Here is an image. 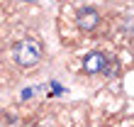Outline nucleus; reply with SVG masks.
<instances>
[{
    "label": "nucleus",
    "mask_w": 134,
    "mask_h": 127,
    "mask_svg": "<svg viewBox=\"0 0 134 127\" xmlns=\"http://www.w3.org/2000/svg\"><path fill=\"white\" fill-rule=\"evenodd\" d=\"M12 56L15 61L20 64V66H37L39 61L44 59V44L39 42V39H32V37H27V39H20L17 44H15V49H12Z\"/></svg>",
    "instance_id": "nucleus-1"
},
{
    "label": "nucleus",
    "mask_w": 134,
    "mask_h": 127,
    "mask_svg": "<svg viewBox=\"0 0 134 127\" xmlns=\"http://www.w3.org/2000/svg\"><path fill=\"white\" fill-rule=\"evenodd\" d=\"M76 25L81 32H95L100 27V12L95 7H81L76 12Z\"/></svg>",
    "instance_id": "nucleus-2"
},
{
    "label": "nucleus",
    "mask_w": 134,
    "mask_h": 127,
    "mask_svg": "<svg viewBox=\"0 0 134 127\" xmlns=\"http://www.w3.org/2000/svg\"><path fill=\"white\" fill-rule=\"evenodd\" d=\"M105 64H107V54H102V51H90L88 56L83 59V71H85L88 76H93V73H102Z\"/></svg>",
    "instance_id": "nucleus-3"
}]
</instances>
